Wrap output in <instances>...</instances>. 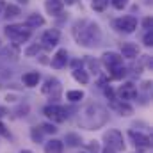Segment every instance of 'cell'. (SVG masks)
<instances>
[{
	"mask_svg": "<svg viewBox=\"0 0 153 153\" xmlns=\"http://www.w3.org/2000/svg\"><path fill=\"white\" fill-rule=\"evenodd\" d=\"M45 116L48 117V119H52L53 123H62V121H66V111L62 109V107H59V105H46L45 107Z\"/></svg>",
	"mask_w": 153,
	"mask_h": 153,
	"instance_id": "obj_4",
	"label": "cell"
},
{
	"mask_svg": "<svg viewBox=\"0 0 153 153\" xmlns=\"http://www.w3.org/2000/svg\"><path fill=\"white\" fill-rule=\"evenodd\" d=\"M0 134H2V135H5V134H7V130H5V126H4L2 123H0Z\"/></svg>",
	"mask_w": 153,
	"mask_h": 153,
	"instance_id": "obj_33",
	"label": "cell"
},
{
	"mask_svg": "<svg viewBox=\"0 0 153 153\" xmlns=\"http://www.w3.org/2000/svg\"><path fill=\"white\" fill-rule=\"evenodd\" d=\"M130 137L134 139V144L137 146V148H143V150H146V148H150L152 146V141H150V137H146L144 134H139V132H130Z\"/></svg>",
	"mask_w": 153,
	"mask_h": 153,
	"instance_id": "obj_9",
	"label": "cell"
},
{
	"mask_svg": "<svg viewBox=\"0 0 153 153\" xmlns=\"http://www.w3.org/2000/svg\"><path fill=\"white\" fill-rule=\"evenodd\" d=\"M18 2H22V4H27V2H29V0H18Z\"/></svg>",
	"mask_w": 153,
	"mask_h": 153,
	"instance_id": "obj_37",
	"label": "cell"
},
{
	"mask_svg": "<svg viewBox=\"0 0 153 153\" xmlns=\"http://www.w3.org/2000/svg\"><path fill=\"white\" fill-rule=\"evenodd\" d=\"M93 9L94 11H98V13H102V11H105V7L109 5V0H93Z\"/></svg>",
	"mask_w": 153,
	"mask_h": 153,
	"instance_id": "obj_19",
	"label": "cell"
},
{
	"mask_svg": "<svg viewBox=\"0 0 153 153\" xmlns=\"http://www.w3.org/2000/svg\"><path fill=\"white\" fill-rule=\"evenodd\" d=\"M111 71H112V73H111V78H114V80L123 78V76L126 75V70H125V68H121V66H116V68H112Z\"/></svg>",
	"mask_w": 153,
	"mask_h": 153,
	"instance_id": "obj_20",
	"label": "cell"
},
{
	"mask_svg": "<svg viewBox=\"0 0 153 153\" xmlns=\"http://www.w3.org/2000/svg\"><path fill=\"white\" fill-rule=\"evenodd\" d=\"M38 50H39L38 46H30V48H29L25 53H27V55H34V53H38Z\"/></svg>",
	"mask_w": 153,
	"mask_h": 153,
	"instance_id": "obj_29",
	"label": "cell"
},
{
	"mask_svg": "<svg viewBox=\"0 0 153 153\" xmlns=\"http://www.w3.org/2000/svg\"><path fill=\"white\" fill-rule=\"evenodd\" d=\"M4 114H5V109H4V107H0V117H2Z\"/></svg>",
	"mask_w": 153,
	"mask_h": 153,
	"instance_id": "obj_35",
	"label": "cell"
},
{
	"mask_svg": "<svg viewBox=\"0 0 153 153\" xmlns=\"http://www.w3.org/2000/svg\"><path fill=\"white\" fill-rule=\"evenodd\" d=\"M89 150H91V153H98V144L96 143H91L89 144Z\"/></svg>",
	"mask_w": 153,
	"mask_h": 153,
	"instance_id": "obj_30",
	"label": "cell"
},
{
	"mask_svg": "<svg viewBox=\"0 0 153 153\" xmlns=\"http://www.w3.org/2000/svg\"><path fill=\"white\" fill-rule=\"evenodd\" d=\"M5 36L7 38H11L14 43H25L27 39L30 38V32L29 30H25L22 25H7L5 27Z\"/></svg>",
	"mask_w": 153,
	"mask_h": 153,
	"instance_id": "obj_2",
	"label": "cell"
},
{
	"mask_svg": "<svg viewBox=\"0 0 153 153\" xmlns=\"http://www.w3.org/2000/svg\"><path fill=\"white\" fill-rule=\"evenodd\" d=\"M38 82H39V73L38 71H30V73H25V75H23V84L29 85V87L38 85Z\"/></svg>",
	"mask_w": 153,
	"mask_h": 153,
	"instance_id": "obj_16",
	"label": "cell"
},
{
	"mask_svg": "<svg viewBox=\"0 0 153 153\" xmlns=\"http://www.w3.org/2000/svg\"><path fill=\"white\" fill-rule=\"evenodd\" d=\"M43 93L48 94L52 100H59V96H61V84H59V80H55V78L46 80V84L43 85Z\"/></svg>",
	"mask_w": 153,
	"mask_h": 153,
	"instance_id": "obj_6",
	"label": "cell"
},
{
	"mask_svg": "<svg viewBox=\"0 0 153 153\" xmlns=\"http://www.w3.org/2000/svg\"><path fill=\"white\" fill-rule=\"evenodd\" d=\"M22 153H32V152H29V150H23V152H22Z\"/></svg>",
	"mask_w": 153,
	"mask_h": 153,
	"instance_id": "obj_38",
	"label": "cell"
},
{
	"mask_svg": "<svg viewBox=\"0 0 153 153\" xmlns=\"http://www.w3.org/2000/svg\"><path fill=\"white\" fill-rule=\"evenodd\" d=\"M126 4H128V0H112V5L116 9H123V7H126Z\"/></svg>",
	"mask_w": 153,
	"mask_h": 153,
	"instance_id": "obj_24",
	"label": "cell"
},
{
	"mask_svg": "<svg viewBox=\"0 0 153 153\" xmlns=\"http://www.w3.org/2000/svg\"><path fill=\"white\" fill-rule=\"evenodd\" d=\"M143 41H144V45H146V46H152V45H153V32H152V30H148V34L144 36Z\"/></svg>",
	"mask_w": 153,
	"mask_h": 153,
	"instance_id": "obj_25",
	"label": "cell"
},
{
	"mask_svg": "<svg viewBox=\"0 0 153 153\" xmlns=\"http://www.w3.org/2000/svg\"><path fill=\"white\" fill-rule=\"evenodd\" d=\"M45 7L52 16H59L62 13V0H46Z\"/></svg>",
	"mask_w": 153,
	"mask_h": 153,
	"instance_id": "obj_13",
	"label": "cell"
},
{
	"mask_svg": "<svg viewBox=\"0 0 153 153\" xmlns=\"http://www.w3.org/2000/svg\"><path fill=\"white\" fill-rule=\"evenodd\" d=\"M32 139L34 141H41V132H39L38 128H32Z\"/></svg>",
	"mask_w": 153,
	"mask_h": 153,
	"instance_id": "obj_27",
	"label": "cell"
},
{
	"mask_svg": "<svg viewBox=\"0 0 153 153\" xmlns=\"http://www.w3.org/2000/svg\"><path fill=\"white\" fill-rule=\"evenodd\" d=\"M45 153H62V143L59 139H52L45 144Z\"/></svg>",
	"mask_w": 153,
	"mask_h": 153,
	"instance_id": "obj_15",
	"label": "cell"
},
{
	"mask_svg": "<svg viewBox=\"0 0 153 153\" xmlns=\"http://www.w3.org/2000/svg\"><path fill=\"white\" fill-rule=\"evenodd\" d=\"M41 128H43V130H45L46 134H55V132H57V128H55L53 125H50V123H46V125H43Z\"/></svg>",
	"mask_w": 153,
	"mask_h": 153,
	"instance_id": "obj_26",
	"label": "cell"
},
{
	"mask_svg": "<svg viewBox=\"0 0 153 153\" xmlns=\"http://www.w3.org/2000/svg\"><path fill=\"white\" fill-rule=\"evenodd\" d=\"M45 23V20H43V16H39V14H30L27 20H25V25L27 27H39V25H43Z\"/></svg>",
	"mask_w": 153,
	"mask_h": 153,
	"instance_id": "obj_17",
	"label": "cell"
},
{
	"mask_svg": "<svg viewBox=\"0 0 153 153\" xmlns=\"http://www.w3.org/2000/svg\"><path fill=\"white\" fill-rule=\"evenodd\" d=\"M18 14H20V7H16V5H5V16L7 18H14Z\"/></svg>",
	"mask_w": 153,
	"mask_h": 153,
	"instance_id": "obj_21",
	"label": "cell"
},
{
	"mask_svg": "<svg viewBox=\"0 0 153 153\" xmlns=\"http://www.w3.org/2000/svg\"><path fill=\"white\" fill-rule=\"evenodd\" d=\"M152 18H144V22H143V27L144 29H148V30H152Z\"/></svg>",
	"mask_w": 153,
	"mask_h": 153,
	"instance_id": "obj_28",
	"label": "cell"
},
{
	"mask_svg": "<svg viewBox=\"0 0 153 153\" xmlns=\"http://www.w3.org/2000/svg\"><path fill=\"white\" fill-rule=\"evenodd\" d=\"M119 96H121V100H123V102L135 98V96H137V91L134 89V84H125V85L119 89Z\"/></svg>",
	"mask_w": 153,
	"mask_h": 153,
	"instance_id": "obj_14",
	"label": "cell"
},
{
	"mask_svg": "<svg viewBox=\"0 0 153 153\" xmlns=\"http://www.w3.org/2000/svg\"><path fill=\"white\" fill-rule=\"evenodd\" d=\"M73 36H75L76 43L82 45V46H96L100 43L102 38V32H100V27L93 22H78L73 29Z\"/></svg>",
	"mask_w": 153,
	"mask_h": 153,
	"instance_id": "obj_1",
	"label": "cell"
},
{
	"mask_svg": "<svg viewBox=\"0 0 153 153\" xmlns=\"http://www.w3.org/2000/svg\"><path fill=\"white\" fill-rule=\"evenodd\" d=\"M103 153H116L114 150H111V148H105V150H103Z\"/></svg>",
	"mask_w": 153,
	"mask_h": 153,
	"instance_id": "obj_34",
	"label": "cell"
},
{
	"mask_svg": "<svg viewBox=\"0 0 153 153\" xmlns=\"http://www.w3.org/2000/svg\"><path fill=\"white\" fill-rule=\"evenodd\" d=\"M84 98V93L82 91H68V100L71 102H80Z\"/></svg>",
	"mask_w": 153,
	"mask_h": 153,
	"instance_id": "obj_22",
	"label": "cell"
},
{
	"mask_svg": "<svg viewBox=\"0 0 153 153\" xmlns=\"http://www.w3.org/2000/svg\"><path fill=\"white\" fill-rule=\"evenodd\" d=\"M105 94H107V96H109V98H111V100H112V98H114V91H112V89H111V87H107V89H105Z\"/></svg>",
	"mask_w": 153,
	"mask_h": 153,
	"instance_id": "obj_31",
	"label": "cell"
},
{
	"mask_svg": "<svg viewBox=\"0 0 153 153\" xmlns=\"http://www.w3.org/2000/svg\"><path fill=\"white\" fill-rule=\"evenodd\" d=\"M111 107L114 109L117 114H121V116H130L132 112H134V109H132L126 102H123V100H116V98H112Z\"/></svg>",
	"mask_w": 153,
	"mask_h": 153,
	"instance_id": "obj_7",
	"label": "cell"
},
{
	"mask_svg": "<svg viewBox=\"0 0 153 153\" xmlns=\"http://www.w3.org/2000/svg\"><path fill=\"white\" fill-rule=\"evenodd\" d=\"M73 78L78 80L80 84H87V82H89L87 73H85V71H82V70H75V71H73Z\"/></svg>",
	"mask_w": 153,
	"mask_h": 153,
	"instance_id": "obj_18",
	"label": "cell"
},
{
	"mask_svg": "<svg viewBox=\"0 0 153 153\" xmlns=\"http://www.w3.org/2000/svg\"><path fill=\"white\" fill-rule=\"evenodd\" d=\"M2 7H4V0H0V11H2Z\"/></svg>",
	"mask_w": 153,
	"mask_h": 153,
	"instance_id": "obj_36",
	"label": "cell"
},
{
	"mask_svg": "<svg viewBox=\"0 0 153 153\" xmlns=\"http://www.w3.org/2000/svg\"><path fill=\"white\" fill-rule=\"evenodd\" d=\"M41 43H43L46 48H52V46H55V45L59 43V30H55V29H52V30H46V32L43 34V38H41Z\"/></svg>",
	"mask_w": 153,
	"mask_h": 153,
	"instance_id": "obj_8",
	"label": "cell"
},
{
	"mask_svg": "<svg viewBox=\"0 0 153 153\" xmlns=\"http://www.w3.org/2000/svg\"><path fill=\"white\" fill-rule=\"evenodd\" d=\"M137 53H139V50H137V46H135L134 43H123V45H121V55H123V57H126V59H135Z\"/></svg>",
	"mask_w": 153,
	"mask_h": 153,
	"instance_id": "obj_12",
	"label": "cell"
},
{
	"mask_svg": "<svg viewBox=\"0 0 153 153\" xmlns=\"http://www.w3.org/2000/svg\"><path fill=\"white\" fill-rule=\"evenodd\" d=\"M105 143H107V148L114 150V152H123L125 150V143H123V135L119 130H109L105 135H103Z\"/></svg>",
	"mask_w": 153,
	"mask_h": 153,
	"instance_id": "obj_3",
	"label": "cell"
},
{
	"mask_svg": "<svg viewBox=\"0 0 153 153\" xmlns=\"http://www.w3.org/2000/svg\"><path fill=\"white\" fill-rule=\"evenodd\" d=\"M87 62H89V66H91V68H93V70H94V71H96V70H98V64H96V62H94V61H87Z\"/></svg>",
	"mask_w": 153,
	"mask_h": 153,
	"instance_id": "obj_32",
	"label": "cell"
},
{
	"mask_svg": "<svg viewBox=\"0 0 153 153\" xmlns=\"http://www.w3.org/2000/svg\"><path fill=\"white\" fill-rule=\"evenodd\" d=\"M114 25H116V29H117V30L130 34V32H134V30L137 29V20H135L134 16H123V18L116 20Z\"/></svg>",
	"mask_w": 153,
	"mask_h": 153,
	"instance_id": "obj_5",
	"label": "cell"
},
{
	"mask_svg": "<svg viewBox=\"0 0 153 153\" xmlns=\"http://www.w3.org/2000/svg\"><path fill=\"white\" fill-rule=\"evenodd\" d=\"M66 62H68V52L64 50V48H61V50H57V53L52 57V66L53 68H62V66H66Z\"/></svg>",
	"mask_w": 153,
	"mask_h": 153,
	"instance_id": "obj_11",
	"label": "cell"
},
{
	"mask_svg": "<svg viewBox=\"0 0 153 153\" xmlns=\"http://www.w3.org/2000/svg\"><path fill=\"white\" fill-rule=\"evenodd\" d=\"M66 143H68L70 146H76V144H80V137L75 135V134H68V135H66Z\"/></svg>",
	"mask_w": 153,
	"mask_h": 153,
	"instance_id": "obj_23",
	"label": "cell"
},
{
	"mask_svg": "<svg viewBox=\"0 0 153 153\" xmlns=\"http://www.w3.org/2000/svg\"><path fill=\"white\" fill-rule=\"evenodd\" d=\"M102 61H103V64H105L109 70H112V68H116V66H121V55H119V53H114V52L103 53Z\"/></svg>",
	"mask_w": 153,
	"mask_h": 153,
	"instance_id": "obj_10",
	"label": "cell"
}]
</instances>
